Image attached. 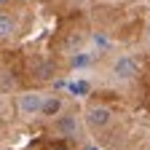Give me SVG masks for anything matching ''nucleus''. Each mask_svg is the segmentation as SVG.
<instances>
[{
	"label": "nucleus",
	"mask_w": 150,
	"mask_h": 150,
	"mask_svg": "<svg viewBox=\"0 0 150 150\" xmlns=\"http://www.w3.org/2000/svg\"><path fill=\"white\" fill-rule=\"evenodd\" d=\"M110 118H112V112H110L107 107H102V105L86 110V123L94 126V129H105V126L110 123Z\"/></svg>",
	"instance_id": "obj_3"
},
{
	"label": "nucleus",
	"mask_w": 150,
	"mask_h": 150,
	"mask_svg": "<svg viewBox=\"0 0 150 150\" xmlns=\"http://www.w3.org/2000/svg\"><path fill=\"white\" fill-rule=\"evenodd\" d=\"M54 72H56V67H54V62H48V59H38V62L32 64V75H35L38 81H51Z\"/></svg>",
	"instance_id": "obj_5"
},
{
	"label": "nucleus",
	"mask_w": 150,
	"mask_h": 150,
	"mask_svg": "<svg viewBox=\"0 0 150 150\" xmlns=\"http://www.w3.org/2000/svg\"><path fill=\"white\" fill-rule=\"evenodd\" d=\"M16 32V22L8 16V13H0V40H6Z\"/></svg>",
	"instance_id": "obj_7"
},
{
	"label": "nucleus",
	"mask_w": 150,
	"mask_h": 150,
	"mask_svg": "<svg viewBox=\"0 0 150 150\" xmlns=\"http://www.w3.org/2000/svg\"><path fill=\"white\" fill-rule=\"evenodd\" d=\"M75 131H78V115H75V112H64V115L56 118V134L72 137Z\"/></svg>",
	"instance_id": "obj_4"
},
{
	"label": "nucleus",
	"mask_w": 150,
	"mask_h": 150,
	"mask_svg": "<svg viewBox=\"0 0 150 150\" xmlns=\"http://www.w3.org/2000/svg\"><path fill=\"white\" fill-rule=\"evenodd\" d=\"M43 94H35V91H27V94H22L19 97V110L24 112V115H40V110H43Z\"/></svg>",
	"instance_id": "obj_1"
},
{
	"label": "nucleus",
	"mask_w": 150,
	"mask_h": 150,
	"mask_svg": "<svg viewBox=\"0 0 150 150\" xmlns=\"http://www.w3.org/2000/svg\"><path fill=\"white\" fill-rule=\"evenodd\" d=\"M72 64L78 67V64H86V56H72Z\"/></svg>",
	"instance_id": "obj_9"
},
{
	"label": "nucleus",
	"mask_w": 150,
	"mask_h": 150,
	"mask_svg": "<svg viewBox=\"0 0 150 150\" xmlns=\"http://www.w3.org/2000/svg\"><path fill=\"white\" fill-rule=\"evenodd\" d=\"M59 112H62V97H46V99H43L40 115H46V118H56Z\"/></svg>",
	"instance_id": "obj_6"
},
{
	"label": "nucleus",
	"mask_w": 150,
	"mask_h": 150,
	"mask_svg": "<svg viewBox=\"0 0 150 150\" xmlns=\"http://www.w3.org/2000/svg\"><path fill=\"white\" fill-rule=\"evenodd\" d=\"M72 91H75V94H88V83H75Z\"/></svg>",
	"instance_id": "obj_8"
},
{
	"label": "nucleus",
	"mask_w": 150,
	"mask_h": 150,
	"mask_svg": "<svg viewBox=\"0 0 150 150\" xmlns=\"http://www.w3.org/2000/svg\"><path fill=\"white\" fill-rule=\"evenodd\" d=\"M147 35H150V24H147Z\"/></svg>",
	"instance_id": "obj_10"
},
{
	"label": "nucleus",
	"mask_w": 150,
	"mask_h": 150,
	"mask_svg": "<svg viewBox=\"0 0 150 150\" xmlns=\"http://www.w3.org/2000/svg\"><path fill=\"white\" fill-rule=\"evenodd\" d=\"M112 75L115 78H123V81H131L139 75V64L131 59V56H121V59H115V64H112Z\"/></svg>",
	"instance_id": "obj_2"
}]
</instances>
